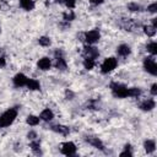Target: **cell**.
<instances>
[{
    "label": "cell",
    "mask_w": 157,
    "mask_h": 157,
    "mask_svg": "<svg viewBox=\"0 0 157 157\" xmlns=\"http://www.w3.org/2000/svg\"><path fill=\"white\" fill-rule=\"evenodd\" d=\"M96 65V60L94 59H90V58H85L83 59V67L86 70H92Z\"/></svg>",
    "instance_id": "23"
},
{
    "label": "cell",
    "mask_w": 157,
    "mask_h": 157,
    "mask_svg": "<svg viewBox=\"0 0 157 157\" xmlns=\"http://www.w3.org/2000/svg\"><path fill=\"white\" fill-rule=\"evenodd\" d=\"M140 94H141V90L139 87H130V88H128V97L136 98Z\"/></svg>",
    "instance_id": "22"
},
{
    "label": "cell",
    "mask_w": 157,
    "mask_h": 157,
    "mask_svg": "<svg viewBox=\"0 0 157 157\" xmlns=\"http://www.w3.org/2000/svg\"><path fill=\"white\" fill-rule=\"evenodd\" d=\"M156 27L152 26V25H146L144 26V33L147 36V37H153L156 34Z\"/></svg>",
    "instance_id": "21"
},
{
    "label": "cell",
    "mask_w": 157,
    "mask_h": 157,
    "mask_svg": "<svg viewBox=\"0 0 157 157\" xmlns=\"http://www.w3.org/2000/svg\"><path fill=\"white\" fill-rule=\"evenodd\" d=\"M60 152L65 156H74L76 153V145L72 141H66V142L61 144Z\"/></svg>",
    "instance_id": "6"
},
{
    "label": "cell",
    "mask_w": 157,
    "mask_h": 157,
    "mask_svg": "<svg viewBox=\"0 0 157 157\" xmlns=\"http://www.w3.org/2000/svg\"><path fill=\"white\" fill-rule=\"evenodd\" d=\"M55 67L59 69V70H66L67 67V64L64 59L63 55H59V56H55Z\"/></svg>",
    "instance_id": "16"
},
{
    "label": "cell",
    "mask_w": 157,
    "mask_h": 157,
    "mask_svg": "<svg viewBox=\"0 0 157 157\" xmlns=\"http://www.w3.org/2000/svg\"><path fill=\"white\" fill-rule=\"evenodd\" d=\"M16 118H17V109L16 108H10V109L5 110L0 115V128L10 126L15 121Z\"/></svg>",
    "instance_id": "1"
},
{
    "label": "cell",
    "mask_w": 157,
    "mask_h": 157,
    "mask_svg": "<svg viewBox=\"0 0 157 157\" xmlns=\"http://www.w3.org/2000/svg\"><path fill=\"white\" fill-rule=\"evenodd\" d=\"M87 141H88V144H90V145H92L94 148L103 150V147H104V146H103V142H102L98 137H91V139H88Z\"/></svg>",
    "instance_id": "19"
},
{
    "label": "cell",
    "mask_w": 157,
    "mask_h": 157,
    "mask_svg": "<svg viewBox=\"0 0 157 157\" xmlns=\"http://www.w3.org/2000/svg\"><path fill=\"white\" fill-rule=\"evenodd\" d=\"M103 1L104 0H90V2L92 5H101V4H103Z\"/></svg>",
    "instance_id": "34"
},
{
    "label": "cell",
    "mask_w": 157,
    "mask_h": 157,
    "mask_svg": "<svg viewBox=\"0 0 157 157\" xmlns=\"http://www.w3.org/2000/svg\"><path fill=\"white\" fill-rule=\"evenodd\" d=\"M99 39H101V32L98 29H91V31H88V32L85 33V40H86L87 44L93 45Z\"/></svg>",
    "instance_id": "5"
},
{
    "label": "cell",
    "mask_w": 157,
    "mask_h": 157,
    "mask_svg": "<svg viewBox=\"0 0 157 157\" xmlns=\"http://www.w3.org/2000/svg\"><path fill=\"white\" fill-rule=\"evenodd\" d=\"M39 119L43 120V121H50V120H53V119H54V113H53V110L49 109V108L43 109V110L40 112V114H39Z\"/></svg>",
    "instance_id": "12"
},
{
    "label": "cell",
    "mask_w": 157,
    "mask_h": 157,
    "mask_svg": "<svg viewBox=\"0 0 157 157\" xmlns=\"http://www.w3.org/2000/svg\"><path fill=\"white\" fill-rule=\"evenodd\" d=\"M151 25H152V26H155V27L157 28V18H156V17H153V18H152V23H151Z\"/></svg>",
    "instance_id": "35"
},
{
    "label": "cell",
    "mask_w": 157,
    "mask_h": 157,
    "mask_svg": "<svg viewBox=\"0 0 157 157\" xmlns=\"http://www.w3.org/2000/svg\"><path fill=\"white\" fill-rule=\"evenodd\" d=\"M20 6L26 11H32L36 6L34 0H20Z\"/></svg>",
    "instance_id": "14"
},
{
    "label": "cell",
    "mask_w": 157,
    "mask_h": 157,
    "mask_svg": "<svg viewBox=\"0 0 157 157\" xmlns=\"http://www.w3.org/2000/svg\"><path fill=\"white\" fill-rule=\"evenodd\" d=\"M128 10L132 11V12H139V11H141V6L137 2H130V4H128Z\"/></svg>",
    "instance_id": "26"
},
{
    "label": "cell",
    "mask_w": 157,
    "mask_h": 157,
    "mask_svg": "<svg viewBox=\"0 0 157 157\" xmlns=\"http://www.w3.org/2000/svg\"><path fill=\"white\" fill-rule=\"evenodd\" d=\"M144 148H145V151L147 153H153L155 150H156V142H155V140H151V139L146 140L144 142Z\"/></svg>",
    "instance_id": "15"
},
{
    "label": "cell",
    "mask_w": 157,
    "mask_h": 157,
    "mask_svg": "<svg viewBox=\"0 0 157 157\" xmlns=\"http://www.w3.org/2000/svg\"><path fill=\"white\" fill-rule=\"evenodd\" d=\"M146 49H147V52H148L151 55L155 56V55L157 54V43H156V42H150V43L147 44Z\"/></svg>",
    "instance_id": "24"
},
{
    "label": "cell",
    "mask_w": 157,
    "mask_h": 157,
    "mask_svg": "<svg viewBox=\"0 0 157 157\" xmlns=\"http://www.w3.org/2000/svg\"><path fill=\"white\" fill-rule=\"evenodd\" d=\"M37 67L42 71H47L52 67V60L48 56H43L37 61Z\"/></svg>",
    "instance_id": "9"
},
{
    "label": "cell",
    "mask_w": 157,
    "mask_h": 157,
    "mask_svg": "<svg viewBox=\"0 0 157 157\" xmlns=\"http://www.w3.org/2000/svg\"><path fill=\"white\" fill-rule=\"evenodd\" d=\"M26 87L29 91H38L40 88V83L36 78H28L27 80V83H26Z\"/></svg>",
    "instance_id": "13"
},
{
    "label": "cell",
    "mask_w": 157,
    "mask_h": 157,
    "mask_svg": "<svg viewBox=\"0 0 157 157\" xmlns=\"http://www.w3.org/2000/svg\"><path fill=\"white\" fill-rule=\"evenodd\" d=\"M6 65V59L5 56H0V67H4Z\"/></svg>",
    "instance_id": "33"
},
{
    "label": "cell",
    "mask_w": 157,
    "mask_h": 157,
    "mask_svg": "<svg viewBox=\"0 0 157 157\" xmlns=\"http://www.w3.org/2000/svg\"><path fill=\"white\" fill-rule=\"evenodd\" d=\"M39 121H40L39 117L33 115V114H29V115H27V118H26V123H27L28 125H31V126H36V125H38Z\"/></svg>",
    "instance_id": "18"
},
{
    "label": "cell",
    "mask_w": 157,
    "mask_h": 157,
    "mask_svg": "<svg viewBox=\"0 0 157 157\" xmlns=\"http://www.w3.org/2000/svg\"><path fill=\"white\" fill-rule=\"evenodd\" d=\"M0 33H1V25H0Z\"/></svg>",
    "instance_id": "37"
},
{
    "label": "cell",
    "mask_w": 157,
    "mask_h": 157,
    "mask_svg": "<svg viewBox=\"0 0 157 157\" xmlns=\"http://www.w3.org/2000/svg\"><path fill=\"white\" fill-rule=\"evenodd\" d=\"M139 107H140V109L144 110V112H150V110H152V109L156 107V102H155L153 99H151V98H147V99L142 101Z\"/></svg>",
    "instance_id": "10"
},
{
    "label": "cell",
    "mask_w": 157,
    "mask_h": 157,
    "mask_svg": "<svg viewBox=\"0 0 157 157\" xmlns=\"http://www.w3.org/2000/svg\"><path fill=\"white\" fill-rule=\"evenodd\" d=\"M150 92H151V94H152V96H156V94H157V83H153V85L151 86Z\"/></svg>",
    "instance_id": "32"
},
{
    "label": "cell",
    "mask_w": 157,
    "mask_h": 157,
    "mask_svg": "<svg viewBox=\"0 0 157 157\" xmlns=\"http://www.w3.org/2000/svg\"><path fill=\"white\" fill-rule=\"evenodd\" d=\"M27 80H28V77H27L25 74H22V72H18V74H16V75L13 76V78H12V82H13L15 87H23V86H26V83H27Z\"/></svg>",
    "instance_id": "8"
},
{
    "label": "cell",
    "mask_w": 157,
    "mask_h": 157,
    "mask_svg": "<svg viewBox=\"0 0 157 157\" xmlns=\"http://www.w3.org/2000/svg\"><path fill=\"white\" fill-rule=\"evenodd\" d=\"M52 130L58 134H61V135H69V132H70V129L65 125H53Z\"/></svg>",
    "instance_id": "17"
},
{
    "label": "cell",
    "mask_w": 157,
    "mask_h": 157,
    "mask_svg": "<svg viewBox=\"0 0 157 157\" xmlns=\"http://www.w3.org/2000/svg\"><path fill=\"white\" fill-rule=\"evenodd\" d=\"M55 2H59V4H64V0H55Z\"/></svg>",
    "instance_id": "36"
},
{
    "label": "cell",
    "mask_w": 157,
    "mask_h": 157,
    "mask_svg": "<svg viewBox=\"0 0 157 157\" xmlns=\"http://www.w3.org/2000/svg\"><path fill=\"white\" fill-rule=\"evenodd\" d=\"M120 156H129V157H131V156H132L131 148H125V151L120 152Z\"/></svg>",
    "instance_id": "30"
},
{
    "label": "cell",
    "mask_w": 157,
    "mask_h": 157,
    "mask_svg": "<svg viewBox=\"0 0 157 157\" xmlns=\"http://www.w3.org/2000/svg\"><path fill=\"white\" fill-rule=\"evenodd\" d=\"M110 90H112L113 96L117 98H126L128 97V87L121 83H118V82L110 83Z\"/></svg>",
    "instance_id": "2"
},
{
    "label": "cell",
    "mask_w": 157,
    "mask_h": 157,
    "mask_svg": "<svg viewBox=\"0 0 157 157\" xmlns=\"http://www.w3.org/2000/svg\"><path fill=\"white\" fill-rule=\"evenodd\" d=\"M117 54H118L119 56H123V58L129 56V55L131 54V48H130L128 44H120V45H118V48H117Z\"/></svg>",
    "instance_id": "11"
},
{
    "label": "cell",
    "mask_w": 157,
    "mask_h": 157,
    "mask_svg": "<svg viewBox=\"0 0 157 157\" xmlns=\"http://www.w3.org/2000/svg\"><path fill=\"white\" fill-rule=\"evenodd\" d=\"M64 4L67 9H74L76 5V0H64Z\"/></svg>",
    "instance_id": "29"
},
{
    "label": "cell",
    "mask_w": 157,
    "mask_h": 157,
    "mask_svg": "<svg viewBox=\"0 0 157 157\" xmlns=\"http://www.w3.org/2000/svg\"><path fill=\"white\" fill-rule=\"evenodd\" d=\"M144 69H145V71H147L152 76L157 75V64H156V60H155L153 55H151L148 58H145V60H144Z\"/></svg>",
    "instance_id": "4"
},
{
    "label": "cell",
    "mask_w": 157,
    "mask_h": 157,
    "mask_svg": "<svg viewBox=\"0 0 157 157\" xmlns=\"http://www.w3.org/2000/svg\"><path fill=\"white\" fill-rule=\"evenodd\" d=\"M27 137H28V140H36V139H37V132L29 131V132L27 134Z\"/></svg>",
    "instance_id": "31"
},
{
    "label": "cell",
    "mask_w": 157,
    "mask_h": 157,
    "mask_svg": "<svg viewBox=\"0 0 157 157\" xmlns=\"http://www.w3.org/2000/svg\"><path fill=\"white\" fill-rule=\"evenodd\" d=\"M38 43H39V45H42V47H49V45L52 44V39H50L49 37L43 36V37H39Z\"/></svg>",
    "instance_id": "25"
},
{
    "label": "cell",
    "mask_w": 157,
    "mask_h": 157,
    "mask_svg": "<svg viewBox=\"0 0 157 157\" xmlns=\"http://www.w3.org/2000/svg\"><path fill=\"white\" fill-rule=\"evenodd\" d=\"M83 56L85 58H90V59H97L99 56V52L96 47L91 45V44H87L85 48H83Z\"/></svg>",
    "instance_id": "7"
},
{
    "label": "cell",
    "mask_w": 157,
    "mask_h": 157,
    "mask_svg": "<svg viewBox=\"0 0 157 157\" xmlns=\"http://www.w3.org/2000/svg\"><path fill=\"white\" fill-rule=\"evenodd\" d=\"M147 11L151 13H156L157 12V2H152L151 5L147 6Z\"/></svg>",
    "instance_id": "28"
},
{
    "label": "cell",
    "mask_w": 157,
    "mask_h": 157,
    "mask_svg": "<svg viewBox=\"0 0 157 157\" xmlns=\"http://www.w3.org/2000/svg\"><path fill=\"white\" fill-rule=\"evenodd\" d=\"M117 66H118V60L114 56H109V58H105L103 60V63L101 65V71H102V74H109Z\"/></svg>",
    "instance_id": "3"
},
{
    "label": "cell",
    "mask_w": 157,
    "mask_h": 157,
    "mask_svg": "<svg viewBox=\"0 0 157 157\" xmlns=\"http://www.w3.org/2000/svg\"><path fill=\"white\" fill-rule=\"evenodd\" d=\"M63 17H64V20H65L66 22H69V21L75 20V13H74V11H72V10H69L67 12H64Z\"/></svg>",
    "instance_id": "27"
},
{
    "label": "cell",
    "mask_w": 157,
    "mask_h": 157,
    "mask_svg": "<svg viewBox=\"0 0 157 157\" xmlns=\"http://www.w3.org/2000/svg\"><path fill=\"white\" fill-rule=\"evenodd\" d=\"M29 147L32 148V151L36 153V155H40V142L36 139V140H31V144H29Z\"/></svg>",
    "instance_id": "20"
}]
</instances>
